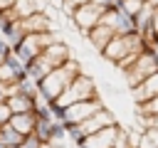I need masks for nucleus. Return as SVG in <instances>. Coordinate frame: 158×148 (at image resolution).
Segmentation results:
<instances>
[{
  "instance_id": "1",
  "label": "nucleus",
  "mask_w": 158,
  "mask_h": 148,
  "mask_svg": "<svg viewBox=\"0 0 158 148\" xmlns=\"http://www.w3.org/2000/svg\"><path fill=\"white\" fill-rule=\"evenodd\" d=\"M148 49H151L148 39L141 37L138 32H133V35H116V37L109 42V47L101 52V57L109 59V62H114L118 69L126 72V69L138 59V54H143V52H148Z\"/></svg>"
},
{
  "instance_id": "2",
  "label": "nucleus",
  "mask_w": 158,
  "mask_h": 148,
  "mask_svg": "<svg viewBox=\"0 0 158 148\" xmlns=\"http://www.w3.org/2000/svg\"><path fill=\"white\" fill-rule=\"evenodd\" d=\"M81 74V67H79V62L72 57L67 64H62V67H57V69H52L44 79H40L37 81V91H40V99L44 101V104H52V101H57L62 94H64V89L77 79Z\"/></svg>"
},
{
  "instance_id": "3",
  "label": "nucleus",
  "mask_w": 158,
  "mask_h": 148,
  "mask_svg": "<svg viewBox=\"0 0 158 148\" xmlns=\"http://www.w3.org/2000/svg\"><path fill=\"white\" fill-rule=\"evenodd\" d=\"M72 59V49L59 39V42H54V44H49L37 59H32L25 69H27V76L37 84L40 79H44L52 69H57V67H62V64H67Z\"/></svg>"
},
{
  "instance_id": "4",
  "label": "nucleus",
  "mask_w": 158,
  "mask_h": 148,
  "mask_svg": "<svg viewBox=\"0 0 158 148\" xmlns=\"http://www.w3.org/2000/svg\"><path fill=\"white\" fill-rule=\"evenodd\" d=\"M59 42V37H54V32H40V35H25L15 47H12V54L27 67L32 59H37L49 44Z\"/></svg>"
},
{
  "instance_id": "5",
  "label": "nucleus",
  "mask_w": 158,
  "mask_h": 148,
  "mask_svg": "<svg viewBox=\"0 0 158 148\" xmlns=\"http://www.w3.org/2000/svg\"><path fill=\"white\" fill-rule=\"evenodd\" d=\"M114 123H118L116 118H114V113L104 106L101 111H96L91 118H86L84 123H79V126H74V128H69L67 131V138H72V143L77 146V148H81L84 146V141H86V136H91V133H99L101 128H109V126H114Z\"/></svg>"
},
{
  "instance_id": "6",
  "label": "nucleus",
  "mask_w": 158,
  "mask_h": 148,
  "mask_svg": "<svg viewBox=\"0 0 158 148\" xmlns=\"http://www.w3.org/2000/svg\"><path fill=\"white\" fill-rule=\"evenodd\" d=\"M99 96V91H96V84H94V79L89 76V74H79L67 89H64V94L57 99V104L62 106V109H67V106H72V104H79V101H89V99H96Z\"/></svg>"
},
{
  "instance_id": "7",
  "label": "nucleus",
  "mask_w": 158,
  "mask_h": 148,
  "mask_svg": "<svg viewBox=\"0 0 158 148\" xmlns=\"http://www.w3.org/2000/svg\"><path fill=\"white\" fill-rule=\"evenodd\" d=\"M158 72V59L153 57V52L148 49V52H143V54H138V59L123 72V76H126V81H128V86L131 89H136L138 84H143L148 76H153Z\"/></svg>"
},
{
  "instance_id": "8",
  "label": "nucleus",
  "mask_w": 158,
  "mask_h": 148,
  "mask_svg": "<svg viewBox=\"0 0 158 148\" xmlns=\"http://www.w3.org/2000/svg\"><path fill=\"white\" fill-rule=\"evenodd\" d=\"M104 109V101H101V96H96V99H89V101H79V104H72V106H67L64 109V126H67V131L69 128H74V126H79V123H84L86 118H91L96 111H101Z\"/></svg>"
},
{
  "instance_id": "9",
  "label": "nucleus",
  "mask_w": 158,
  "mask_h": 148,
  "mask_svg": "<svg viewBox=\"0 0 158 148\" xmlns=\"http://www.w3.org/2000/svg\"><path fill=\"white\" fill-rule=\"evenodd\" d=\"M104 7H99L96 2H86V5H81V7H77L74 12H72V22L86 35L89 30H94L101 20H104Z\"/></svg>"
},
{
  "instance_id": "10",
  "label": "nucleus",
  "mask_w": 158,
  "mask_h": 148,
  "mask_svg": "<svg viewBox=\"0 0 158 148\" xmlns=\"http://www.w3.org/2000/svg\"><path fill=\"white\" fill-rule=\"evenodd\" d=\"M121 131H123V128H121L118 123H114V126H109V128H101L99 133L86 136V141H84L81 148H114L116 141H118V136H121Z\"/></svg>"
},
{
  "instance_id": "11",
  "label": "nucleus",
  "mask_w": 158,
  "mask_h": 148,
  "mask_svg": "<svg viewBox=\"0 0 158 148\" xmlns=\"http://www.w3.org/2000/svg\"><path fill=\"white\" fill-rule=\"evenodd\" d=\"M133 91V101L138 104V106H143V104H148L151 99H156L158 96V72L153 74V76H148L143 84H138L136 89H131Z\"/></svg>"
},
{
  "instance_id": "12",
  "label": "nucleus",
  "mask_w": 158,
  "mask_h": 148,
  "mask_svg": "<svg viewBox=\"0 0 158 148\" xmlns=\"http://www.w3.org/2000/svg\"><path fill=\"white\" fill-rule=\"evenodd\" d=\"M20 22H22L25 35H40V32H49V30H52L49 12H47V10H44V12H37V15H30V17L20 20Z\"/></svg>"
},
{
  "instance_id": "13",
  "label": "nucleus",
  "mask_w": 158,
  "mask_h": 148,
  "mask_svg": "<svg viewBox=\"0 0 158 148\" xmlns=\"http://www.w3.org/2000/svg\"><path fill=\"white\" fill-rule=\"evenodd\" d=\"M114 37H116V32H114V30H111L106 22H99L94 30H89V32H86V39H89V42H91V44H94L99 52H104Z\"/></svg>"
},
{
  "instance_id": "14",
  "label": "nucleus",
  "mask_w": 158,
  "mask_h": 148,
  "mask_svg": "<svg viewBox=\"0 0 158 148\" xmlns=\"http://www.w3.org/2000/svg\"><path fill=\"white\" fill-rule=\"evenodd\" d=\"M35 123H37L35 113H12V118H10V126L22 136H32L35 133Z\"/></svg>"
},
{
  "instance_id": "15",
  "label": "nucleus",
  "mask_w": 158,
  "mask_h": 148,
  "mask_svg": "<svg viewBox=\"0 0 158 148\" xmlns=\"http://www.w3.org/2000/svg\"><path fill=\"white\" fill-rule=\"evenodd\" d=\"M22 143H25V136L17 133L10 123L0 126V148H20Z\"/></svg>"
},
{
  "instance_id": "16",
  "label": "nucleus",
  "mask_w": 158,
  "mask_h": 148,
  "mask_svg": "<svg viewBox=\"0 0 158 148\" xmlns=\"http://www.w3.org/2000/svg\"><path fill=\"white\" fill-rule=\"evenodd\" d=\"M7 106L12 113H35V99L25 96V94H15L7 99Z\"/></svg>"
},
{
  "instance_id": "17",
  "label": "nucleus",
  "mask_w": 158,
  "mask_h": 148,
  "mask_svg": "<svg viewBox=\"0 0 158 148\" xmlns=\"http://www.w3.org/2000/svg\"><path fill=\"white\" fill-rule=\"evenodd\" d=\"M35 136H37L42 143H52V121L37 118V123H35Z\"/></svg>"
},
{
  "instance_id": "18",
  "label": "nucleus",
  "mask_w": 158,
  "mask_h": 148,
  "mask_svg": "<svg viewBox=\"0 0 158 148\" xmlns=\"http://www.w3.org/2000/svg\"><path fill=\"white\" fill-rule=\"evenodd\" d=\"M141 148H158V131L156 128H143Z\"/></svg>"
},
{
  "instance_id": "19",
  "label": "nucleus",
  "mask_w": 158,
  "mask_h": 148,
  "mask_svg": "<svg viewBox=\"0 0 158 148\" xmlns=\"http://www.w3.org/2000/svg\"><path fill=\"white\" fill-rule=\"evenodd\" d=\"M67 138V126L62 121H52V143H62Z\"/></svg>"
},
{
  "instance_id": "20",
  "label": "nucleus",
  "mask_w": 158,
  "mask_h": 148,
  "mask_svg": "<svg viewBox=\"0 0 158 148\" xmlns=\"http://www.w3.org/2000/svg\"><path fill=\"white\" fill-rule=\"evenodd\" d=\"M138 116H158V96L151 99L148 104L138 106Z\"/></svg>"
},
{
  "instance_id": "21",
  "label": "nucleus",
  "mask_w": 158,
  "mask_h": 148,
  "mask_svg": "<svg viewBox=\"0 0 158 148\" xmlns=\"http://www.w3.org/2000/svg\"><path fill=\"white\" fill-rule=\"evenodd\" d=\"M86 2H91V0H64V2H62V12L72 17V12H74L77 7H81V5H86Z\"/></svg>"
},
{
  "instance_id": "22",
  "label": "nucleus",
  "mask_w": 158,
  "mask_h": 148,
  "mask_svg": "<svg viewBox=\"0 0 158 148\" xmlns=\"http://www.w3.org/2000/svg\"><path fill=\"white\" fill-rule=\"evenodd\" d=\"M10 118H12V111H10L7 101H0V126L10 123Z\"/></svg>"
},
{
  "instance_id": "23",
  "label": "nucleus",
  "mask_w": 158,
  "mask_h": 148,
  "mask_svg": "<svg viewBox=\"0 0 158 148\" xmlns=\"http://www.w3.org/2000/svg\"><path fill=\"white\" fill-rule=\"evenodd\" d=\"M42 146H44V143H42V141L32 133V136H25V143H22L20 148H42Z\"/></svg>"
},
{
  "instance_id": "24",
  "label": "nucleus",
  "mask_w": 158,
  "mask_h": 148,
  "mask_svg": "<svg viewBox=\"0 0 158 148\" xmlns=\"http://www.w3.org/2000/svg\"><path fill=\"white\" fill-rule=\"evenodd\" d=\"M10 52H12V47L0 37V64H5V59H7V54H10Z\"/></svg>"
},
{
  "instance_id": "25",
  "label": "nucleus",
  "mask_w": 158,
  "mask_h": 148,
  "mask_svg": "<svg viewBox=\"0 0 158 148\" xmlns=\"http://www.w3.org/2000/svg\"><path fill=\"white\" fill-rule=\"evenodd\" d=\"M15 2H17V0H0V15H2V12H7V10H12V7H15Z\"/></svg>"
},
{
  "instance_id": "26",
  "label": "nucleus",
  "mask_w": 158,
  "mask_h": 148,
  "mask_svg": "<svg viewBox=\"0 0 158 148\" xmlns=\"http://www.w3.org/2000/svg\"><path fill=\"white\" fill-rule=\"evenodd\" d=\"M156 39H158V10L153 12V37L148 39V44H151V42H156Z\"/></svg>"
},
{
  "instance_id": "27",
  "label": "nucleus",
  "mask_w": 158,
  "mask_h": 148,
  "mask_svg": "<svg viewBox=\"0 0 158 148\" xmlns=\"http://www.w3.org/2000/svg\"><path fill=\"white\" fill-rule=\"evenodd\" d=\"M91 2H96V5H99V7H104V10L116 7V2H114V0H91Z\"/></svg>"
},
{
  "instance_id": "28",
  "label": "nucleus",
  "mask_w": 158,
  "mask_h": 148,
  "mask_svg": "<svg viewBox=\"0 0 158 148\" xmlns=\"http://www.w3.org/2000/svg\"><path fill=\"white\" fill-rule=\"evenodd\" d=\"M151 52H153V57L158 59V39H156V42H151Z\"/></svg>"
},
{
  "instance_id": "29",
  "label": "nucleus",
  "mask_w": 158,
  "mask_h": 148,
  "mask_svg": "<svg viewBox=\"0 0 158 148\" xmlns=\"http://www.w3.org/2000/svg\"><path fill=\"white\" fill-rule=\"evenodd\" d=\"M148 5H151L153 10H158V0H148Z\"/></svg>"
},
{
  "instance_id": "30",
  "label": "nucleus",
  "mask_w": 158,
  "mask_h": 148,
  "mask_svg": "<svg viewBox=\"0 0 158 148\" xmlns=\"http://www.w3.org/2000/svg\"><path fill=\"white\" fill-rule=\"evenodd\" d=\"M42 148H54V143H44V146H42Z\"/></svg>"
},
{
  "instance_id": "31",
  "label": "nucleus",
  "mask_w": 158,
  "mask_h": 148,
  "mask_svg": "<svg viewBox=\"0 0 158 148\" xmlns=\"http://www.w3.org/2000/svg\"><path fill=\"white\" fill-rule=\"evenodd\" d=\"M143 2H148V0H143Z\"/></svg>"
}]
</instances>
